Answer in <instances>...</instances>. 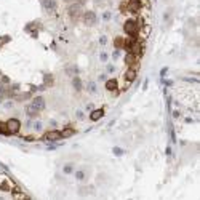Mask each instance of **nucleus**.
Returning a JSON list of instances; mask_svg holds the SVG:
<instances>
[{
	"mask_svg": "<svg viewBox=\"0 0 200 200\" xmlns=\"http://www.w3.org/2000/svg\"><path fill=\"white\" fill-rule=\"evenodd\" d=\"M82 5L80 3H77V2H74V3H69V7H67V15H69V18L72 21H77L79 18H82Z\"/></svg>",
	"mask_w": 200,
	"mask_h": 200,
	"instance_id": "1",
	"label": "nucleus"
},
{
	"mask_svg": "<svg viewBox=\"0 0 200 200\" xmlns=\"http://www.w3.org/2000/svg\"><path fill=\"white\" fill-rule=\"evenodd\" d=\"M123 31H125L130 37H136L138 31H139V26L136 20H127L125 24H123Z\"/></svg>",
	"mask_w": 200,
	"mask_h": 200,
	"instance_id": "2",
	"label": "nucleus"
},
{
	"mask_svg": "<svg viewBox=\"0 0 200 200\" xmlns=\"http://www.w3.org/2000/svg\"><path fill=\"white\" fill-rule=\"evenodd\" d=\"M82 23H83L85 26H88V27H93L94 24L98 23V16H96V13L91 11V10L83 11V13H82Z\"/></svg>",
	"mask_w": 200,
	"mask_h": 200,
	"instance_id": "3",
	"label": "nucleus"
},
{
	"mask_svg": "<svg viewBox=\"0 0 200 200\" xmlns=\"http://www.w3.org/2000/svg\"><path fill=\"white\" fill-rule=\"evenodd\" d=\"M7 128H8V131H10V135H16V133H20V130H21V122L18 120V119H8L7 122Z\"/></svg>",
	"mask_w": 200,
	"mask_h": 200,
	"instance_id": "4",
	"label": "nucleus"
},
{
	"mask_svg": "<svg viewBox=\"0 0 200 200\" xmlns=\"http://www.w3.org/2000/svg\"><path fill=\"white\" fill-rule=\"evenodd\" d=\"M13 189H15V186L10 181V178H7V176L0 178V190H3V192H11Z\"/></svg>",
	"mask_w": 200,
	"mask_h": 200,
	"instance_id": "5",
	"label": "nucleus"
},
{
	"mask_svg": "<svg viewBox=\"0 0 200 200\" xmlns=\"http://www.w3.org/2000/svg\"><path fill=\"white\" fill-rule=\"evenodd\" d=\"M43 139H45V141H50V142H54V141H58V139H63V138H61V131H59V130H50V131H46L45 135H43Z\"/></svg>",
	"mask_w": 200,
	"mask_h": 200,
	"instance_id": "6",
	"label": "nucleus"
},
{
	"mask_svg": "<svg viewBox=\"0 0 200 200\" xmlns=\"http://www.w3.org/2000/svg\"><path fill=\"white\" fill-rule=\"evenodd\" d=\"M31 104L32 106L39 111V112H42L43 109H45V98L43 96H34L32 98V101H31Z\"/></svg>",
	"mask_w": 200,
	"mask_h": 200,
	"instance_id": "7",
	"label": "nucleus"
},
{
	"mask_svg": "<svg viewBox=\"0 0 200 200\" xmlns=\"http://www.w3.org/2000/svg\"><path fill=\"white\" fill-rule=\"evenodd\" d=\"M138 58H139V56L133 54V53H127V56H125V64L128 66V67H138Z\"/></svg>",
	"mask_w": 200,
	"mask_h": 200,
	"instance_id": "8",
	"label": "nucleus"
},
{
	"mask_svg": "<svg viewBox=\"0 0 200 200\" xmlns=\"http://www.w3.org/2000/svg\"><path fill=\"white\" fill-rule=\"evenodd\" d=\"M136 75H138V67H128L127 72H125V80L128 83H131V82L136 80Z\"/></svg>",
	"mask_w": 200,
	"mask_h": 200,
	"instance_id": "9",
	"label": "nucleus"
},
{
	"mask_svg": "<svg viewBox=\"0 0 200 200\" xmlns=\"http://www.w3.org/2000/svg\"><path fill=\"white\" fill-rule=\"evenodd\" d=\"M127 8H128V11H131V13H138L141 10V2H139V0H128Z\"/></svg>",
	"mask_w": 200,
	"mask_h": 200,
	"instance_id": "10",
	"label": "nucleus"
},
{
	"mask_svg": "<svg viewBox=\"0 0 200 200\" xmlns=\"http://www.w3.org/2000/svg\"><path fill=\"white\" fill-rule=\"evenodd\" d=\"M42 5H43L45 10L50 11V13H53L56 8H58V2H56V0H42Z\"/></svg>",
	"mask_w": 200,
	"mask_h": 200,
	"instance_id": "11",
	"label": "nucleus"
},
{
	"mask_svg": "<svg viewBox=\"0 0 200 200\" xmlns=\"http://www.w3.org/2000/svg\"><path fill=\"white\" fill-rule=\"evenodd\" d=\"M102 115H104V109H94V111H91V114H90V120L98 122L99 119H102Z\"/></svg>",
	"mask_w": 200,
	"mask_h": 200,
	"instance_id": "12",
	"label": "nucleus"
},
{
	"mask_svg": "<svg viewBox=\"0 0 200 200\" xmlns=\"http://www.w3.org/2000/svg\"><path fill=\"white\" fill-rule=\"evenodd\" d=\"M117 88H119V82H117L115 79L106 80V90H107V91H117Z\"/></svg>",
	"mask_w": 200,
	"mask_h": 200,
	"instance_id": "13",
	"label": "nucleus"
},
{
	"mask_svg": "<svg viewBox=\"0 0 200 200\" xmlns=\"http://www.w3.org/2000/svg\"><path fill=\"white\" fill-rule=\"evenodd\" d=\"M72 87H74L75 91H82L83 83H82V79L79 77V75H74V77H72Z\"/></svg>",
	"mask_w": 200,
	"mask_h": 200,
	"instance_id": "14",
	"label": "nucleus"
},
{
	"mask_svg": "<svg viewBox=\"0 0 200 200\" xmlns=\"http://www.w3.org/2000/svg\"><path fill=\"white\" fill-rule=\"evenodd\" d=\"M39 114H40V112L37 111V109H35V107L32 106V104H29V106L26 107V115L29 117V119H35L37 115H39Z\"/></svg>",
	"mask_w": 200,
	"mask_h": 200,
	"instance_id": "15",
	"label": "nucleus"
},
{
	"mask_svg": "<svg viewBox=\"0 0 200 200\" xmlns=\"http://www.w3.org/2000/svg\"><path fill=\"white\" fill-rule=\"evenodd\" d=\"M66 74L67 75H77L79 74V69H77V66H74V64H69V66H66Z\"/></svg>",
	"mask_w": 200,
	"mask_h": 200,
	"instance_id": "16",
	"label": "nucleus"
},
{
	"mask_svg": "<svg viewBox=\"0 0 200 200\" xmlns=\"http://www.w3.org/2000/svg\"><path fill=\"white\" fill-rule=\"evenodd\" d=\"M31 98V91H26V93H16L15 94V99L16 101H26Z\"/></svg>",
	"mask_w": 200,
	"mask_h": 200,
	"instance_id": "17",
	"label": "nucleus"
},
{
	"mask_svg": "<svg viewBox=\"0 0 200 200\" xmlns=\"http://www.w3.org/2000/svg\"><path fill=\"white\" fill-rule=\"evenodd\" d=\"M123 45H125V39H123V37H115V40H114V46H115V50H122Z\"/></svg>",
	"mask_w": 200,
	"mask_h": 200,
	"instance_id": "18",
	"label": "nucleus"
},
{
	"mask_svg": "<svg viewBox=\"0 0 200 200\" xmlns=\"http://www.w3.org/2000/svg\"><path fill=\"white\" fill-rule=\"evenodd\" d=\"M75 135V130L74 128H64L63 131H61V138H71V136H74Z\"/></svg>",
	"mask_w": 200,
	"mask_h": 200,
	"instance_id": "19",
	"label": "nucleus"
},
{
	"mask_svg": "<svg viewBox=\"0 0 200 200\" xmlns=\"http://www.w3.org/2000/svg\"><path fill=\"white\" fill-rule=\"evenodd\" d=\"M75 179L77 181H85L87 179V171L85 170H77L75 171Z\"/></svg>",
	"mask_w": 200,
	"mask_h": 200,
	"instance_id": "20",
	"label": "nucleus"
},
{
	"mask_svg": "<svg viewBox=\"0 0 200 200\" xmlns=\"http://www.w3.org/2000/svg\"><path fill=\"white\" fill-rule=\"evenodd\" d=\"M63 173L64 175H72L74 173V163H66L63 167Z\"/></svg>",
	"mask_w": 200,
	"mask_h": 200,
	"instance_id": "21",
	"label": "nucleus"
},
{
	"mask_svg": "<svg viewBox=\"0 0 200 200\" xmlns=\"http://www.w3.org/2000/svg\"><path fill=\"white\" fill-rule=\"evenodd\" d=\"M87 90H88L90 93H96V91H98V88H96V83H94V82H88V85H87Z\"/></svg>",
	"mask_w": 200,
	"mask_h": 200,
	"instance_id": "22",
	"label": "nucleus"
},
{
	"mask_svg": "<svg viewBox=\"0 0 200 200\" xmlns=\"http://www.w3.org/2000/svg\"><path fill=\"white\" fill-rule=\"evenodd\" d=\"M32 127H34V130H35V131H42V128H43V123H42L40 120H35V122L32 123Z\"/></svg>",
	"mask_w": 200,
	"mask_h": 200,
	"instance_id": "23",
	"label": "nucleus"
},
{
	"mask_svg": "<svg viewBox=\"0 0 200 200\" xmlns=\"http://www.w3.org/2000/svg\"><path fill=\"white\" fill-rule=\"evenodd\" d=\"M91 192V189H88V186H83L79 189V195H88Z\"/></svg>",
	"mask_w": 200,
	"mask_h": 200,
	"instance_id": "24",
	"label": "nucleus"
},
{
	"mask_svg": "<svg viewBox=\"0 0 200 200\" xmlns=\"http://www.w3.org/2000/svg\"><path fill=\"white\" fill-rule=\"evenodd\" d=\"M13 190H15V192H13V197H15V198H27V195H26V194H23V192H18L16 189H13Z\"/></svg>",
	"mask_w": 200,
	"mask_h": 200,
	"instance_id": "25",
	"label": "nucleus"
},
{
	"mask_svg": "<svg viewBox=\"0 0 200 200\" xmlns=\"http://www.w3.org/2000/svg\"><path fill=\"white\" fill-rule=\"evenodd\" d=\"M111 18H112V13H111L109 10L102 13V20H104V21H109V20H111Z\"/></svg>",
	"mask_w": 200,
	"mask_h": 200,
	"instance_id": "26",
	"label": "nucleus"
},
{
	"mask_svg": "<svg viewBox=\"0 0 200 200\" xmlns=\"http://www.w3.org/2000/svg\"><path fill=\"white\" fill-rule=\"evenodd\" d=\"M45 83L48 85V87L53 85V77H51V75H45Z\"/></svg>",
	"mask_w": 200,
	"mask_h": 200,
	"instance_id": "27",
	"label": "nucleus"
},
{
	"mask_svg": "<svg viewBox=\"0 0 200 200\" xmlns=\"http://www.w3.org/2000/svg\"><path fill=\"white\" fill-rule=\"evenodd\" d=\"M99 58H101V61H102V63H106V61L109 59V54H107L106 51H102V53L99 54Z\"/></svg>",
	"mask_w": 200,
	"mask_h": 200,
	"instance_id": "28",
	"label": "nucleus"
},
{
	"mask_svg": "<svg viewBox=\"0 0 200 200\" xmlns=\"http://www.w3.org/2000/svg\"><path fill=\"white\" fill-rule=\"evenodd\" d=\"M3 107H5V109H13V101H7V102H3Z\"/></svg>",
	"mask_w": 200,
	"mask_h": 200,
	"instance_id": "29",
	"label": "nucleus"
},
{
	"mask_svg": "<svg viewBox=\"0 0 200 200\" xmlns=\"http://www.w3.org/2000/svg\"><path fill=\"white\" fill-rule=\"evenodd\" d=\"M120 11H128V8H127V2H122V3H120Z\"/></svg>",
	"mask_w": 200,
	"mask_h": 200,
	"instance_id": "30",
	"label": "nucleus"
},
{
	"mask_svg": "<svg viewBox=\"0 0 200 200\" xmlns=\"http://www.w3.org/2000/svg\"><path fill=\"white\" fill-rule=\"evenodd\" d=\"M114 154H115V155H122L123 150H122L120 147H114Z\"/></svg>",
	"mask_w": 200,
	"mask_h": 200,
	"instance_id": "31",
	"label": "nucleus"
},
{
	"mask_svg": "<svg viewBox=\"0 0 200 200\" xmlns=\"http://www.w3.org/2000/svg\"><path fill=\"white\" fill-rule=\"evenodd\" d=\"M106 71H107L109 74H112L114 71H115V67H114V66H112V64H107V67H106Z\"/></svg>",
	"mask_w": 200,
	"mask_h": 200,
	"instance_id": "32",
	"label": "nucleus"
},
{
	"mask_svg": "<svg viewBox=\"0 0 200 200\" xmlns=\"http://www.w3.org/2000/svg\"><path fill=\"white\" fill-rule=\"evenodd\" d=\"M99 43H101V45H106V43H107V37H106V35H102L101 39H99Z\"/></svg>",
	"mask_w": 200,
	"mask_h": 200,
	"instance_id": "33",
	"label": "nucleus"
},
{
	"mask_svg": "<svg viewBox=\"0 0 200 200\" xmlns=\"http://www.w3.org/2000/svg\"><path fill=\"white\" fill-rule=\"evenodd\" d=\"M112 58H114V59H119V58H120V50H115V51H114Z\"/></svg>",
	"mask_w": 200,
	"mask_h": 200,
	"instance_id": "34",
	"label": "nucleus"
},
{
	"mask_svg": "<svg viewBox=\"0 0 200 200\" xmlns=\"http://www.w3.org/2000/svg\"><path fill=\"white\" fill-rule=\"evenodd\" d=\"M2 83H10V79H8V77H5V75H3V77H2Z\"/></svg>",
	"mask_w": 200,
	"mask_h": 200,
	"instance_id": "35",
	"label": "nucleus"
},
{
	"mask_svg": "<svg viewBox=\"0 0 200 200\" xmlns=\"http://www.w3.org/2000/svg\"><path fill=\"white\" fill-rule=\"evenodd\" d=\"M26 139H27V141H34V139H35V136H32V135H29V136H26Z\"/></svg>",
	"mask_w": 200,
	"mask_h": 200,
	"instance_id": "36",
	"label": "nucleus"
},
{
	"mask_svg": "<svg viewBox=\"0 0 200 200\" xmlns=\"http://www.w3.org/2000/svg\"><path fill=\"white\" fill-rule=\"evenodd\" d=\"M77 117H79V119H83V112H82V111L77 112Z\"/></svg>",
	"mask_w": 200,
	"mask_h": 200,
	"instance_id": "37",
	"label": "nucleus"
},
{
	"mask_svg": "<svg viewBox=\"0 0 200 200\" xmlns=\"http://www.w3.org/2000/svg\"><path fill=\"white\" fill-rule=\"evenodd\" d=\"M66 3H74V2H77V0H64Z\"/></svg>",
	"mask_w": 200,
	"mask_h": 200,
	"instance_id": "38",
	"label": "nucleus"
}]
</instances>
